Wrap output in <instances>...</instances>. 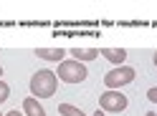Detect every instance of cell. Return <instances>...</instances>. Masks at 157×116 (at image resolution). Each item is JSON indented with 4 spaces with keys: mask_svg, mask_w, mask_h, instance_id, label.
I'll return each instance as SVG.
<instances>
[{
    "mask_svg": "<svg viewBox=\"0 0 157 116\" xmlns=\"http://www.w3.org/2000/svg\"><path fill=\"white\" fill-rule=\"evenodd\" d=\"M144 116H157V114H152V111H147V114H144Z\"/></svg>",
    "mask_w": 157,
    "mask_h": 116,
    "instance_id": "cell-14",
    "label": "cell"
},
{
    "mask_svg": "<svg viewBox=\"0 0 157 116\" xmlns=\"http://www.w3.org/2000/svg\"><path fill=\"white\" fill-rule=\"evenodd\" d=\"M0 76H3V68H0Z\"/></svg>",
    "mask_w": 157,
    "mask_h": 116,
    "instance_id": "cell-16",
    "label": "cell"
},
{
    "mask_svg": "<svg viewBox=\"0 0 157 116\" xmlns=\"http://www.w3.org/2000/svg\"><path fill=\"white\" fill-rule=\"evenodd\" d=\"M99 109L101 111H112V114H119L127 109V96L119 91H106L99 96Z\"/></svg>",
    "mask_w": 157,
    "mask_h": 116,
    "instance_id": "cell-4",
    "label": "cell"
},
{
    "mask_svg": "<svg viewBox=\"0 0 157 116\" xmlns=\"http://www.w3.org/2000/svg\"><path fill=\"white\" fill-rule=\"evenodd\" d=\"M155 66H157V53H155Z\"/></svg>",
    "mask_w": 157,
    "mask_h": 116,
    "instance_id": "cell-15",
    "label": "cell"
},
{
    "mask_svg": "<svg viewBox=\"0 0 157 116\" xmlns=\"http://www.w3.org/2000/svg\"><path fill=\"white\" fill-rule=\"evenodd\" d=\"M5 116H23V114H21V111H18V109H15V111H8Z\"/></svg>",
    "mask_w": 157,
    "mask_h": 116,
    "instance_id": "cell-12",
    "label": "cell"
},
{
    "mask_svg": "<svg viewBox=\"0 0 157 116\" xmlns=\"http://www.w3.org/2000/svg\"><path fill=\"white\" fill-rule=\"evenodd\" d=\"M99 53L106 58V61L119 63V66H124V61H127V51H122V48H101Z\"/></svg>",
    "mask_w": 157,
    "mask_h": 116,
    "instance_id": "cell-7",
    "label": "cell"
},
{
    "mask_svg": "<svg viewBox=\"0 0 157 116\" xmlns=\"http://www.w3.org/2000/svg\"><path fill=\"white\" fill-rule=\"evenodd\" d=\"M94 116H104V111H96V114H94Z\"/></svg>",
    "mask_w": 157,
    "mask_h": 116,
    "instance_id": "cell-13",
    "label": "cell"
},
{
    "mask_svg": "<svg viewBox=\"0 0 157 116\" xmlns=\"http://www.w3.org/2000/svg\"><path fill=\"white\" fill-rule=\"evenodd\" d=\"M147 99H150L152 103H157V86H155V89H150V91H147Z\"/></svg>",
    "mask_w": 157,
    "mask_h": 116,
    "instance_id": "cell-11",
    "label": "cell"
},
{
    "mask_svg": "<svg viewBox=\"0 0 157 116\" xmlns=\"http://www.w3.org/2000/svg\"><path fill=\"white\" fill-rule=\"evenodd\" d=\"M58 81H63V83H81V81H86V71L84 68V63H78V61H74V58H68V61H61L58 63Z\"/></svg>",
    "mask_w": 157,
    "mask_h": 116,
    "instance_id": "cell-2",
    "label": "cell"
},
{
    "mask_svg": "<svg viewBox=\"0 0 157 116\" xmlns=\"http://www.w3.org/2000/svg\"><path fill=\"white\" fill-rule=\"evenodd\" d=\"M134 68L132 66H119V68H114V71H109L104 76V86L109 91H117V89H122V86H127V83H132L134 81Z\"/></svg>",
    "mask_w": 157,
    "mask_h": 116,
    "instance_id": "cell-3",
    "label": "cell"
},
{
    "mask_svg": "<svg viewBox=\"0 0 157 116\" xmlns=\"http://www.w3.org/2000/svg\"><path fill=\"white\" fill-rule=\"evenodd\" d=\"M8 96H10V89H8V83H5V81H0V103L8 101Z\"/></svg>",
    "mask_w": 157,
    "mask_h": 116,
    "instance_id": "cell-10",
    "label": "cell"
},
{
    "mask_svg": "<svg viewBox=\"0 0 157 116\" xmlns=\"http://www.w3.org/2000/svg\"><path fill=\"white\" fill-rule=\"evenodd\" d=\"M36 56L41 58V61H51V63H61L66 61V51H61V48H36Z\"/></svg>",
    "mask_w": 157,
    "mask_h": 116,
    "instance_id": "cell-5",
    "label": "cell"
},
{
    "mask_svg": "<svg viewBox=\"0 0 157 116\" xmlns=\"http://www.w3.org/2000/svg\"><path fill=\"white\" fill-rule=\"evenodd\" d=\"M0 116H5V114H3V111H0Z\"/></svg>",
    "mask_w": 157,
    "mask_h": 116,
    "instance_id": "cell-17",
    "label": "cell"
},
{
    "mask_svg": "<svg viewBox=\"0 0 157 116\" xmlns=\"http://www.w3.org/2000/svg\"><path fill=\"white\" fill-rule=\"evenodd\" d=\"M58 114L61 116H86L81 109H76V106H71V103H58Z\"/></svg>",
    "mask_w": 157,
    "mask_h": 116,
    "instance_id": "cell-9",
    "label": "cell"
},
{
    "mask_svg": "<svg viewBox=\"0 0 157 116\" xmlns=\"http://www.w3.org/2000/svg\"><path fill=\"white\" fill-rule=\"evenodd\" d=\"M71 58L78 63H84V61H94V58H99V48H71Z\"/></svg>",
    "mask_w": 157,
    "mask_h": 116,
    "instance_id": "cell-6",
    "label": "cell"
},
{
    "mask_svg": "<svg viewBox=\"0 0 157 116\" xmlns=\"http://www.w3.org/2000/svg\"><path fill=\"white\" fill-rule=\"evenodd\" d=\"M23 114H28V116H46L43 106L38 103V99H33V96H28V99L23 101Z\"/></svg>",
    "mask_w": 157,
    "mask_h": 116,
    "instance_id": "cell-8",
    "label": "cell"
},
{
    "mask_svg": "<svg viewBox=\"0 0 157 116\" xmlns=\"http://www.w3.org/2000/svg\"><path fill=\"white\" fill-rule=\"evenodd\" d=\"M58 89V76L48 68H41L31 76V93L33 99H51Z\"/></svg>",
    "mask_w": 157,
    "mask_h": 116,
    "instance_id": "cell-1",
    "label": "cell"
}]
</instances>
